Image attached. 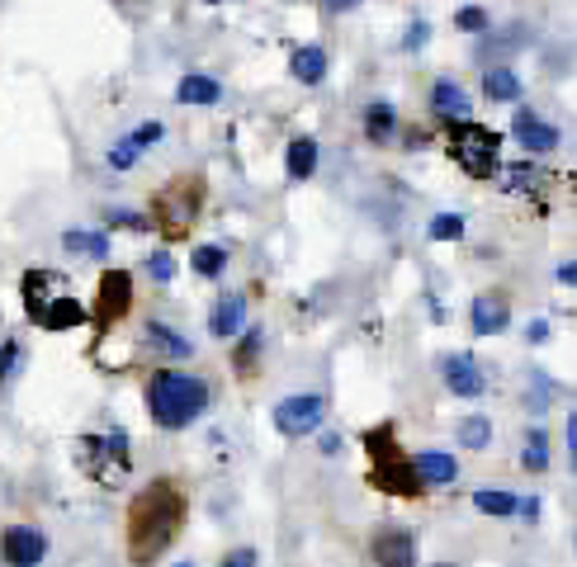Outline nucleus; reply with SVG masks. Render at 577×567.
<instances>
[{
    "instance_id": "f257e3e1",
    "label": "nucleus",
    "mask_w": 577,
    "mask_h": 567,
    "mask_svg": "<svg viewBox=\"0 0 577 567\" xmlns=\"http://www.w3.org/2000/svg\"><path fill=\"white\" fill-rule=\"evenodd\" d=\"M181 525H185L181 487L166 483V477H156V483H147L128 506V558L143 563V567L156 563L171 544H176Z\"/></svg>"
},
{
    "instance_id": "f03ea898",
    "label": "nucleus",
    "mask_w": 577,
    "mask_h": 567,
    "mask_svg": "<svg viewBox=\"0 0 577 567\" xmlns=\"http://www.w3.org/2000/svg\"><path fill=\"white\" fill-rule=\"evenodd\" d=\"M208 379L185 374V369H156L147 379V412L162 431H185L208 412Z\"/></svg>"
},
{
    "instance_id": "7ed1b4c3",
    "label": "nucleus",
    "mask_w": 577,
    "mask_h": 567,
    "mask_svg": "<svg viewBox=\"0 0 577 567\" xmlns=\"http://www.w3.org/2000/svg\"><path fill=\"white\" fill-rule=\"evenodd\" d=\"M270 421H275V431L285 440H308V435L322 431L327 398L322 393H289V398H279L270 406Z\"/></svg>"
},
{
    "instance_id": "20e7f679",
    "label": "nucleus",
    "mask_w": 577,
    "mask_h": 567,
    "mask_svg": "<svg viewBox=\"0 0 577 567\" xmlns=\"http://www.w3.org/2000/svg\"><path fill=\"white\" fill-rule=\"evenodd\" d=\"M450 156L460 162L468 175H478V181H487V175L497 171V133L478 128L474 118H460L454 123V147Z\"/></svg>"
},
{
    "instance_id": "39448f33",
    "label": "nucleus",
    "mask_w": 577,
    "mask_h": 567,
    "mask_svg": "<svg viewBox=\"0 0 577 567\" xmlns=\"http://www.w3.org/2000/svg\"><path fill=\"white\" fill-rule=\"evenodd\" d=\"M199 208H204V185L199 181H176L166 194H156V223H162L171 237H181L185 227L199 218Z\"/></svg>"
},
{
    "instance_id": "423d86ee",
    "label": "nucleus",
    "mask_w": 577,
    "mask_h": 567,
    "mask_svg": "<svg viewBox=\"0 0 577 567\" xmlns=\"http://www.w3.org/2000/svg\"><path fill=\"white\" fill-rule=\"evenodd\" d=\"M43 558H48V535L39 525L0 529V563H6V567H39Z\"/></svg>"
},
{
    "instance_id": "0eeeda50",
    "label": "nucleus",
    "mask_w": 577,
    "mask_h": 567,
    "mask_svg": "<svg viewBox=\"0 0 577 567\" xmlns=\"http://www.w3.org/2000/svg\"><path fill=\"white\" fill-rule=\"evenodd\" d=\"M374 567H416V535L408 525H383L370 539Z\"/></svg>"
},
{
    "instance_id": "6e6552de",
    "label": "nucleus",
    "mask_w": 577,
    "mask_h": 567,
    "mask_svg": "<svg viewBox=\"0 0 577 567\" xmlns=\"http://www.w3.org/2000/svg\"><path fill=\"white\" fill-rule=\"evenodd\" d=\"M441 379H445V388H450L454 398H483L487 393V374L478 369V360L468 350L445 354V360H441Z\"/></svg>"
},
{
    "instance_id": "1a4fd4ad",
    "label": "nucleus",
    "mask_w": 577,
    "mask_h": 567,
    "mask_svg": "<svg viewBox=\"0 0 577 567\" xmlns=\"http://www.w3.org/2000/svg\"><path fill=\"white\" fill-rule=\"evenodd\" d=\"M512 137L521 142V152H526V156H549V152H558V128H554L549 118H539L535 110H516Z\"/></svg>"
},
{
    "instance_id": "9d476101",
    "label": "nucleus",
    "mask_w": 577,
    "mask_h": 567,
    "mask_svg": "<svg viewBox=\"0 0 577 567\" xmlns=\"http://www.w3.org/2000/svg\"><path fill=\"white\" fill-rule=\"evenodd\" d=\"M143 346L152 350V354H162V360H171V364H185V360H195V341H189L185 331H176V327H166V322H147L143 327Z\"/></svg>"
},
{
    "instance_id": "9b49d317",
    "label": "nucleus",
    "mask_w": 577,
    "mask_h": 567,
    "mask_svg": "<svg viewBox=\"0 0 577 567\" xmlns=\"http://www.w3.org/2000/svg\"><path fill=\"white\" fill-rule=\"evenodd\" d=\"M412 473L422 487H450L460 477V458L450 450H422V454H412Z\"/></svg>"
},
{
    "instance_id": "f8f14e48",
    "label": "nucleus",
    "mask_w": 577,
    "mask_h": 567,
    "mask_svg": "<svg viewBox=\"0 0 577 567\" xmlns=\"http://www.w3.org/2000/svg\"><path fill=\"white\" fill-rule=\"evenodd\" d=\"M208 331H214L218 341H237V336L247 331V298L241 293H218L214 312H208Z\"/></svg>"
},
{
    "instance_id": "ddd939ff",
    "label": "nucleus",
    "mask_w": 577,
    "mask_h": 567,
    "mask_svg": "<svg viewBox=\"0 0 577 567\" xmlns=\"http://www.w3.org/2000/svg\"><path fill=\"white\" fill-rule=\"evenodd\" d=\"M468 327H474V336H502L506 327H512L506 298L502 293H478L474 308H468Z\"/></svg>"
},
{
    "instance_id": "4468645a",
    "label": "nucleus",
    "mask_w": 577,
    "mask_h": 567,
    "mask_svg": "<svg viewBox=\"0 0 577 567\" xmlns=\"http://www.w3.org/2000/svg\"><path fill=\"white\" fill-rule=\"evenodd\" d=\"M128 303H133V279H128V270H110V275L100 279V293H95L100 317H104V322H114V317L128 312Z\"/></svg>"
},
{
    "instance_id": "2eb2a0df",
    "label": "nucleus",
    "mask_w": 577,
    "mask_h": 567,
    "mask_svg": "<svg viewBox=\"0 0 577 567\" xmlns=\"http://www.w3.org/2000/svg\"><path fill=\"white\" fill-rule=\"evenodd\" d=\"M318 162H322V147H318V137H293L289 147H285V175L293 185H303L318 175Z\"/></svg>"
},
{
    "instance_id": "dca6fc26",
    "label": "nucleus",
    "mask_w": 577,
    "mask_h": 567,
    "mask_svg": "<svg viewBox=\"0 0 577 567\" xmlns=\"http://www.w3.org/2000/svg\"><path fill=\"white\" fill-rule=\"evenodd\" d=\"M431 114H435V118H445V123H460V118H474V104H468L464 85H454V81H435V85H431Z\"/></svg>"
},
{
    "instance_id": "f3484780",
    "label": "nucleus",
    "mask_w": 577,
    "mask_h": 567,
    "mask_svg": "<svg viewBox=\"0 0 577 567\" xmlns=\"http://www.w3.org/2000/svg\"><path fill=\"white\" fill-rule=\"evenodd\" d=\"M85 317H91V308L76 303V298H52V303H43L39 312H33V322H39L43 331H72L81 327Z\"/></svg>"
},
{
    "instance_id": "a211bd4d",
    "label": "nucleus",
    "mask_w": 577,
    "mask_h": 567,
    "mask_svg": "<svg viewBox=\"0 0 577 567\" xmlns=\"http://www.w3.org/2000/svg\"><path fill=\"white\" fill-rule=\"evenodd\" d=\"M327 48L322 43H303V48H293V58H289V76L299 81V85H322L327 81Z\"/></svg>"
},
{
    "instance_id": "6ab92c4d",
    "label": "nucleus",
    "mask_w": 577,
    "mask_h": 567,
    "mask_svg": "<svg viewBox=\"0 0 577 567\" xmlns=\"http://www.w3.org/2000/svg\"><path fill=\"white\" fill-rule=\"evenodd\" d=\"M493 181L502 194H535L539 189V162L535 156H526V162H502L493 171Z\"/></svg>"
},
{
    "instance_id": "aec40b11",
    "label": "nucleus",
    "mask_w": 577,
    "mask_h": 567,
    "mask_svg": "<svg viewBox=\"0 0 577 567\" xmlns=\"http://www.w3.org/2000/svg\"><path fill=\"white\" fill-rule=\"evenodd\" d=\"M393 133H398V104H389V100L364 104V137H370L374 147H389Z\"/></svg>"
},
{
    "instance_id": "412c9836",
    "label": "nucleus",
    "mask_w": 577,
    "mask_h": 567,
    "mask_svg": "<svg viewBox=\"0 0 577 567\" xmlns=\"http://www.w3.org/2000/svg\"><path fill=\"white\" fill-rule=\"evenodd\" d=\"M218 100H223V81L208 76V71H189L176 85V104H218Z\"/></svg>"
},
{
    "instance_id": "4be33fe9",
    "label": "nucleus",
    "mask_w": 577,
    "mask_h": 567,
    "mask_svg": "<svg viewBox=\"0 0 577 567\" xmlns=\"http://www.w3.org/2000/svg\"><path fill=\"white\" fill-rule=\"evenodd\" d=\"M468 502H474V511H483V516L512 520L516 511H521V492H512V487H478Z\"/></svg>"
},
{
    "instance_id": "5701e85b",
    "label": "nucleus",
    "mask_w": 577,
    "mask_h": 567,
    "mask_svg": "<svg viewBox=\"0 0 577 567\" xmlns=\"http://www.w3.org/2000/svg\"><path fill=\"white\" fill-rule=\"evenodd\" d=\"M62 246L72 256H91V260H110V233H95V227H66Z\"/></svg>"
},
{
    "instance_id": "b1692460",
    "label": "nucleus",
    "mask_w": 577,
    "mask_h": 567,
    "mask_svg": "<svg viewBox=\"0 0 577 567\" xmlns=\"http://www.w3.org/2000/svg\"><path fill=\"white\" fill-rule=\"evenodd\" d=\"M521 91H526V85H521V76H516L512 66H487V76H483V95L493 100V104H516Z\"/></svg>"
},
{
    "instance_id": "393cba45",
    "label": "nucleus",
    "mask_w": 577,
    "mask_h": 567,
    "mask_svg": "<svg viewBox=\"0 0 577 567\" xmlns=\"http://www.w3.org/2000/svg\"><path fill=\"white\" fill-rule=\"evenodd\" d=\"M521 468H526V473H545L549 468V435H545V425H530L526 440H521Z\"/></svg>"
},
{
    "instance_id": "a878e982",
    "label": "nucleus",
    "mask_w": 577,
    "mask_h": 567,
    "mask_svg": "<svg viewBox=\"0 0 577 567\" xmlns=\"http://www.w3.org/2000/svg\"><path fill=\"white\" fill-rule=\"evenodd\" d=\"M454 440H460V450H487L493 445V416H464L454 425Z\"/></svg>"
},
{
    "instance_id": "bb28decb",
    "label": "nucleus",
    "mask_w": 577,
    "mask_h": 567,
    "mask_svg": "<svg viewBox=\"0 0 577 567\" xmlns=\"http://www.w3.org/2000/svg\"><path fill=\"white\" fill-rule=\"evenodd\" d=\"M189 270L199 279H218L227 270V246H195V251H189Z\"/></svg>"
},
{
    "instance_id": "cd10ccee",
    "label": "nucleus",
    "mask_w": 577,
    "mask_h": 567,
    "mask_svg": "<svg viewBox=\"0 0 577 567\" xmlns=\"http://www.w3.org/2000/svg\"><path fill=\"white\" fill-rule=\"evenodd\" d=\"M464 233H468L464 213H435V218H431V237L435 241H460Z\"/></svg>"
},
{
    "instance_id": "c85d7f7f",
    "label": "nucleus",
    "mask_w": 577,
    "mask_h": 567,
    "mask_svg": "<svg viewBox=\"0 0 577 567\" xmlns=\"http://www.w3.org/2000/svg\"><path fill=\"white\" fill-rule=\"evenodd\" d=\"M104 162H110L114 171H133L137 162H143V147H137L133 137H119L114 147H110V156H104Z\"/></svg>"
},
{
    "instance_id": "c756f323",
    "label": "nucleus",
    "mask_w": 577,
    "mask_h": 567,
    "mask_svg": "<svg viewBox=\"0 0 577 567\" xmlns=\"http://www.w3.org/2000/svg\"><path fill=\"white\" fill-rule=\"evenodd\" d=\"M237 341H241V360H237V354H233V364H237V369H247V364H256V360H260V350H266V336H260V327H247V331L237 336Z\"/></svg>"
},
{
    "instance_id": "7c9ffc66",
    "label": "nucleus",
    "mask_w": 577,
    "mask_h": 567,
    "mask_svg": "<svg viewBox=\"0 0 577 567\" xmlns=\"http://www.w3.org/2000/svg\"><path fill=\"white\" fill-rule=\"evenodd\" d=\"M549 402H554V383H549V379H530V393H526L530 416H545Z\"/></svg>"
},
{
    "instance_id": "2f4dec72",
    "label": "nucleus",
    "mask_w": 577,
    "mask_h": 567,
    "mask_svg": "<svg viewBox=\"0 0 577 567\" xmlns=\"http://www.w3.org/2000/svg\"><path fill=\"white\" fill-rule=\"evenodd\" d=\"M454 29L460 33H487V10H478V6L454 10Z\"/></svg>"
},
{
    "instance_id": "473e14b6",
    "label": "nucleus",
    "mask_w": 577,
    "mask_h": 567,
    "mask_svg": "<svg viewBox=\"0 0 577 567\" xmlns=\"http://www.w3.org/2000/svg\"><path fill=\"white\" fill-rule=\"evenodd\" d=\"M20 360H24V346H20V341H0V383H10V379H14Z\"/></svg>"
},
{
    "instance_id": "72a5a7b5",
    "label": "nucleus",
    "mask_w": 577,
    "mask_h": 567,
    "mask_svg": "<svg viewBox=\"0 0 577 567\" xmlns=\"http://www.w3.org/2000/svg\"><path fill=\"white\" fill-rule=\"evenodd\" d=\"M147 275L156 284H171V279H176V256H171V251H152L147 256Z\"/></svg>"
},
{
    "instance_id": "f704fd0d",
    "label": "nucleus",
    "mask_w": 577,
    "mask_h": 567,
    "mask_svg": "<svg viewBox=\"0 0 577 567\" xmlns=\"http://www.w3.org/2000/svg\"><path fill=\"white\" fill-rule=\"evenodd\" d=\"M431 43V24L426 20H412L408 33H402V52H422Z\"/></svg>"
},
{
    "instance_id": "c9c22d12",
    "label": "nucleus",
    "mask_w": 577,
    "mask_h": 567,
    "mask_svg": "<svg viewBox=\"0 0 577 567\" xmlns=\"http://www.w3.org/2000/svg\"><path fill=\"white\" fill-rule=\"evenodd\" d=\"M110 223L114 227H133V233H152V218H143V213H133V208H114Z\"/></svg>"
},
{
    "instance_id": "e433bc0d",
    "label": "nucleus",
    "mask_w": 577,
    "mask_h": 567,
    "mask_svg": "<svg viewBox=\"0 0 577 567\" xmlns=\"http://www.w3.org/2000/svg\"><path fill=\"white\" fill-rule=\"evenodd\" d=\"M128 137H133V142H137V147H143V152H147V147H152V142H162V137H166V123H162V118H152V123H143V128H133Z\"/></svg>"
},
{
    "instance_id": "4c0bfd02",
    "label": "nucleus",
    "mask_w": 577,
    "mask_h": 567,
    "mask_svg": "<svg viewBox=\"0 0 577 567\" xmlns=\"http://www.w3.org/2000/svg\"><path fill=\"white\" fill-rule=\"evenodd\" d=\"M218 567H260V554H256L251 544H241V548H233V554H223Z\"/></svg>"
},
{
    "instance_id": "58836bf2",
    "label": "nucleus",
    "mask_w": 577,
    "mask_h": 567,
    "mask_svg": "<svg viewBox=\"0 0 577 567\" xmlns=\"http://www.w3.org/2000/svg\"><path fill=\"white\" fill-rule=\"evenodd\" d=\"M564 445H568V468L577 473V412H568L564 421Z\"/></svg>"
},
{
    "instance_id": "ea45409f",
    "label": "nucleus",
    "mask_w": 577,
    "mask_h": 567,
    "mask_svg": "<svg viewBox=\"0 0 577 567\" xmlns=\"http://www.w3.org/2000/svg\"><path fill=\"white\" fill-rule=\"evenodd\" d=\"M526 341H530V346H545V341H549V322H545V317H535V322L526 327Z\"/></svg>"
},
{
    "instance_id": "a19ab883",
    "label": "nucleus",
    "mask_w": 577,
    "mask_h": 567,
    "mask_svg": "<svg viewBox=\"0 0 577 567\" xmlns=\"http://www.w3.org/2000/svg\"><path fill=\"white\" fill-rule=\"evenodd\" d=\"M539 511H545V506H539V496H521V511H516V516L535 525V520H539Z\"/></svg>"
},
{
    "instance_id": "79ce46f5",
    "label": "nucleus",
    "mask_w": 577,
    "mask_h": 567,
    "mask_svg": "<svg viewBox=\"0 0 577 567\" xmlns=\"http://www.w3.org/2000/svg\"><path fill=\"white\" fill-rule=\"evenodd\" d=\"M318 435H322V440H318L322 454H327V458H337V454H341V435H331V431H318Z\"/></svg>"
},
{
    "instance_id": "37998d69",
    "label": "nucleus",
    "mask_w": 577,
    "mask_h": 567,
    "mask_svg": "<svg viewBox=\"0 0 577 567\" xmlns=\"http://www.w3.org/2000/svg\"><path fill=\"white\" fill-rule=\"evenodd\" d=\"M356 6H360V0H322L327 14H346V10H356Z\"/></svg>"
},
{
    "instance_id": "c03bdc74",
    "label": "nucleus",
    "mask_w": 577,
    "mask_h": 567,
    "mask_svg": "<svg viewBox=\"0 0 577 567\" xmlns=\"http://www.w3.org/2000/svg\"><path fill=\"white\" fill-rule=\"evenodd\" d=\"M558 284H568V289H573V284H577V260H564V265H558Z\"/></svg>"
},
{
    "instance_id": "a18cd8bd",
    "label": "nucleus",
    "mask_w": 577,
    "mask_h": 567,
    "mask_svg": "<svg viewBox=\"0 0 577 567\" xmlns=\"http://www.w3.org/2000/svg\"><path fill=\"white\" fill-rule=\"evenodd\" d=\"M431 567H460V563H431Z\"/></svg>"
},
{
    "instance_id": "49530a36",
    "label": "nucleus",
    "mask_w": 577,
    "mask_h": 567,
    "mask_svg": "<svg viewBox=\"0 0 577 567\" xmlns=\"http://www.w3.org/2000/svg\"><path fill=\"white\" fill-rule=\"evenodd\" d=\"M176 567H195V563H176Z\"/></svg>"
},
{
    "instance_id": "de8ad7c7",
    "label": "nucleus",
    "mask_w": 577,
    "mask_h": 567,
    "mask_svg": "<svg viewBox=\"0 0 577 567\" xmlns=\"http://www.w3.org/2000/svg\"><path fill=\"white\" fill-rule=\"evenodd\" d=\"M204 6H218V0H204Z\"/></svg>"
}]
</instances>
